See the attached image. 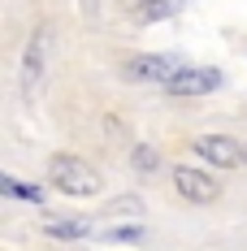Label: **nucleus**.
<instances>
[{
  "label": "nucleus",
  "instance_id": "nucleus-11",
  "mask_svg": "<svg viewBox=\"0 0 247 251\" xmlns=\"http://www.w3.org/2000/svg\"><path fill=\"white\" fill-rule=\"evenodd\" d=\"M143 238H148V229L139 226H117V229H104V243H122V247H143Z\"/></svg>",
  "mask_w": 247,
  "mask_h": 251
},
{
  "label": "nucleus",
  "instance_id": "nucleus-14",
  "mask_svg": "<svg viewBox=\"0 0 247 251\" xmlns=\"http://www.w3.org/2000/svg\"><path fill=\"white\" fill-rule=\"evenodd\" d=\"M243 160H247V139H243Z\"/></svg>",
  "mask_w": 247,
  "mask_h": 251
},
{
  "label": "nucleus",
  "instance_id": "nucleus-3",
  "mask_svg": "<svg viewBox=\"0 0 247 251\" xmlns=\"http://www.w3.org/2000/svg\"><path fill=\"white\" fill-rule=\"evenodd\" d=\"M191 151L199 160H208L213 169H239V165H247L243 143L230 139V134H199V139H191Z\"/></svg>",
  "mask_w": 247,
  "mask_h": 251
},
{
  "label": "nucleus",
  "instance_id": "nucleus-1",
  "mask_svg": "<svg viewBox=\"0 0 247 251\" xmlns=\"http://www.w3.org/2000/svg\"><path fill=\"white\" fill-rule=\"evenodd\" d=\"M48 186L61 191V195H74V200H96L100 191H104V177H100L82 156L56 151V156L48 160Z\"/></svg>",
  "mask_w": 247,
  "mask_h": 251
},
{
  "label": "nucleus",
  "instance_id": "nucleus-5",
  "mask_svg": "<svg viewBox=\"0 0 247 251\" xmlns=\"http://www.w3.org/2000/svg\"><path fill=\"white\" fill-rule=\"evenodd\" d=\"M173 186L187 203H213L221 195V182L208 169H195V165H173Z\"/></svg>",
  "mask_w": 247,
  "mask_h": 251
},
{
  "label": "nucleus",
  "instance_id": "nucleus-12",
  "mask_svg": "<svg viewBox=\"0 0 247 251\" xmlns=\"http://www.w3.org/2000/svg\"><path fill=\"white\" fill-rule=\"evenodd\" d=\"M100 212H104V217H117V212H143V200H139V195H122V200H109Z\"/></svg>",
  "mask_w": 247,
  "mask_h": 251
},
{
  "label": "nucleus",
  "instance_id": "nucleus-6",
  "mask_svg": "<svg viewBox=\"0 0 247 251\" xmlns=\"http://www.w3.org/2000/svg\"><path fill=\"white\" fill-rule=\"evenodd\" d=\"M182 70V61H173V56H130L122 65V74L130 78V82H169L173 74Z\"/></svg>",
  "mask_w": 247,
  "mask_h": 251
},
{
  "label": "nucleus",
  "instance_id": "nucleus-4",
  "mask_svg": "<svg viewBox=\"0 0 247 251\" xmlns=\"http://www.w3.org/2000/svg\"><path fill=\"white\" fill-rule=\"evenodd\" d=\"M48 52H52V26H35L30 44H26V56H22V91L35 96V87L44 82V70H48Z\"/></svg>",
  "mask_w": 247,
  "mask_h": 251
},
{
  "label": "nucleus",
  "instance_id": "nucleus-9",
  "mask_svg": "<svg viewBox=\"0 0 247 251\" xmlns=\"http://www.w3.org/2000/svg\"><path fill=\"white\" fill-rule=\"evenodd\" d=\"M0 191H4L9 200H22V203H44L48 200L39 182H22V177H13V174H0Z\"/></svg>",
  "mask_w": 247,
  "mask_h": 251
},
{
  "label": "nucleus",
  "instance_id": "nucleus-8",
  "mask_svg": "<svg viewBox=\"0 0 247 251\" xmlns=\"http://www.w3.org/2000/svg\"><path fill=\"white\" fill-rule=\"evenodd\" d=\"M178 9H182V0H139V4H135V22H139V26L169 22Z\"/></svg>",
  "mask_w": 247,
  "mask_h": 251
},
{
  "label": "nucleus",
  "instance_id": "nucleus-13",
  "mask_svg": "<svg viewBox=\"0 0 247 251\" xmlns=\"http://www.w3.org/2000/svg\"><path fill=\"white\" fill-rule=\"evenodd\" d=\"M100 4H104V0H78V9H82L87 22H96V18H100Z\"/></svg>",
  "mask_w": 247,
  "mask_h": 251
},
{
  "label": "nucleus",
  "instance_id": "nucleus-2",
  "mask_svg": "<svg viewBox=\"0 0 247 251\" xmlns=\"http://www.w3.org/2000/svg\"><path fill=\"white\" fill-rule=\"evenodd\" d=\"M221 87H225V74L217 65H182V70L165 82V91H169V96H182V100H191V96H213V91H221Z\"/></svg>",
  "mask_w": 247,
  "mask_h": 251
},
{
  "label": "nucleus",
  "instance_id": "nucleus-10",
  "mask_svg": "<svg viewBox=\"0 0 247 251\" xmlns=\"http://www.w3.org/2000/svg\"><path fill=\"white\" fill-rule=\"evenodd\" d=\"M130 165H135V174H156L161 169V151L152 148V143H135V151H130Z\"/></svg>",
  "mask_w": 247,
  "mask_h": 251
},
{
  "label": "nucleus",
  "instance_id": "nucleus-7",
  "mask_svg": "<svg viewBox=\"0 0 247 251\" xmlns=\"http://www.w3.org/2000/svg\"><path fill=\"white\" fill-rule=\"evenodd\" d=\"M44 234L56 238V243H82L87 234H91V221L87 217H44Z\"/></svg>",
  "mask_w": 247,
  "mask_h": 251
}]
</instances>
